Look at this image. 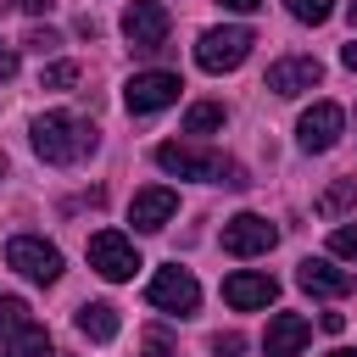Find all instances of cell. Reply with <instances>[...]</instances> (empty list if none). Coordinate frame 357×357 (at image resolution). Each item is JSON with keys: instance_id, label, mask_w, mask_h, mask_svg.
<instances>
[{"instance_id": "cell-1", "label": "cell", "mask_w": 357, "mask_h": 357, "mask_svg": "<svg viewBox=\"0 0 357 357\" xmlns=\"http://www.w3.org/2000/svg\"><path fill=\"white\" fill-rule=\"evenodd\" d=\"M33 151L50 167H73V162H84L95 151V123L78 117V112H45L33 123Z\"/></svg>"}, {"instance_id": "cell-2", "label": "cell", "mask_w": 357, "mask_h": 357, "mask_svg": "<svg viewBox=\"0 0 357 357\" xmlns=\"http://www.w3.org/2000/svg\"><path fill=\"white\" fill-rule=\"evenodd\" d=\"M156 167H167V173H178V178H201V184H229V190H245L240 162H229V156H218V151L178 145V139L156 145Z\"/></svg>"}, {"instance_id": "cell-3", "label": "cell", "mask_w": 357, "mask_h": 357, "mask_svg": "<svg viewBox=\"0 0 357 357\" xmlns=\"http://www.w3.org/2000/svg\"><path fill=\"white\" fill-rule=\"evenodd\" d=\"M251 45H257L251 28H206L195 45V61H201V73H234L251 56Z\"/></svg>"}, {"instance_id": "cell-4", "label": "cell", "mask_w": 357, "mask_h": 357, "mask_svg": "<svg viewBox=\"0 0 357 357\" xmlns=\"http://www.w3.org/2000/svg\"><path fill=\"white\" fill-rule=\"evenodd\" d=\"M89 268L117 284V279H134L139 251H134V240H128L123 229H95V234H89Z\"/></svg>"}, {"instance_id": "cell-5", "label": "cell", "mask_w": 357, "mask_h": 357, "mask_svg": "<svg viewBox=\"0 0 357 357\" xmlns=\"http://www.w3.org/2000/svg\"><path fill=\"white\" fill-rule=\"evenodd\" d=\"M6 268L28 273L39 284H56L61 279V251L50 240H39V234H17V240H6Z\"/></svg>"}, {"instance_id": "cell-6", "label": "cell", "mask_w": 357, "mask_h": 357, "mask_svg": "<svg viewBox=\"0 0 357 357\" xmlns=\"http://www.w3.org/2000/svg\"><path fill=\"white\" fill-rule=\"evenodd\" d=\"M145 301H151V307H162V312L190 318V312L201 307V284H195V273H190V268H156V279L145 284Z\"/></svg>"}, {"instance_id": "cell-7", "label": "cell", "mask_w": 357, "mask_h": 357, "mask_svg": "<svg viewBox=\"0 0 357 357\" xmlns=\"http://www.w3.org/2000/svg\"><path fill=\"white\" fill-rule=\"evenodd\" d=\"M178 73H134L128 84H123V106L134 112V117H145V112H162V106H173L178 100Z\"/></svg>"}, {"instance_id": "cell-8", "label": "cell", "mask_w": 357, "mask_h": 357, "mask_svg": "<svg viewBox=\"0 0 357 357\" xmlns=\"http://www.w3.org/2000/svg\"><path fill=\"white\" fill-rule=\"evenodd\" d=\"M167 6L162 0H134L128 11H123V33H128V45L134 50H162L167 45Z\"/></svg>"}, {"instance_id": "cell-9", "label": "cell", "mask_w": 357, "mask_h": 357, "mask_svg": "<svg viewBox=\"0 0 357 357\" xmlns=\"http://www.w3.org/2000/svg\"><path fill=\"white\" fill-rule=\"evenodd\" d=\"M273 240H279V229L257 212H240V218L223 223V251L229 257H262V251H273Z\"/></svg>"}, {"instance_id": "cell-10", "label": "cell", "mask_w": 357, "mask_h": 357, "mask_svg": "<svg viewBox=\"0 0 357 357\" xmlns=\"http://www.w3.org/2000/svg\"><path fill=\"white\" fill-rule=\"evenodd\" d=\"M340 128H346V112H340L335 100H318V106L301 112L296 139H301V151H329V145L340 139Z\"/></svg>"}, {"instance_id": "cell-11", "label": "cell", "mask_w": 357, "mask_h": 357, "mask_svg": "<svg viewBox=\"0 0 357 357\" xmlns=\"http://www.w3.org/2000/svg\"><path fill=\"white\" fill-rule=\"evenodd\" d=\"M318 78H324V61H318V56H279V61L268 67L262 89H273V95H301V89H312Z\"/></svg>"}, {"instance_id": "cell-12", "label": "cell", "mask_w": 357, "mask_h": 357, "mask_svg": "<svg viewBox=\"0 0 357 357\" xmlns=\"http://www.w3.org/2000/svg\"><path fill=\"white\" fill-rule=\"evenodd\" d=\"M279 296V284H273V273H251V268H240V273H229L223 279V301L234 307V312H251V307H268Z\"/></svg>"}, {"instance_id": "cell-13", "label": "cell", "mask_w": 357, "mask_h": 357, "mask_svg": "<svg viewBox=\"0 0 357 357\" xmlns=\"http://www.w3.org/2000/svg\"><path fill=\"white\" fill-rule=\"evenodd\" d=\"M307 340H312V324H307L301 312H279V318H268L262 351H268V357H296Z\"/></svg>"}, {"instance_id": "cell-14", "label": "cell", "mask_w": 357, "mask_h": 357, "mask_svg": "<svg viewBox=\"0 0 357 357\" xmlns=\"http://www.w3.org/2000/svg\"><path fill=\"white\" fill-rule=\"evenodd\" d=\"M173 212H178V195H173L167 184H151V190H139V195L128 201V218H134V229H162Z\"/></svg>"}, {"instance_id": "cell-15", "label": "cell", "mask_w": 357, "mask_h": 357, "mask_svg": "<svg viewBox=\"0 0 357 357\" xmlns=\"http://www.w3.org/2000/svg\"><path fill=\"white\" fill-rule=\"evenodd\" d=\"M296 284H301L307 296H346V290H351V273H340V268L324 262V257H307V262L296 268Z\"/></svg>"}, {"instance_id": "cell-16", "label": "cell", "mask_w": 357, "mask_h": 357, "mask_svg": "<svg viewBox=\"0 0 357 357\" xmlns=\"http://www.w3.org/2000/svg\"><path fill=\"white\" fill-rule=\"evenodd\" d=\"M78 335L95 340V346L117 340V307H112V301H84V307H78Z\"/></svg>"}, {"instance_id": "cell-17", "label": "cell", "mask_w": 357, "mask_h": 357, "mask_svg": "<svg viewBox=\"0 0 357 357\" xmlns=\"http://www.w3.org/2000/svg\"><path fill=\"white\" fill-rule=\"evenodd\" d=\"M6 357H50V335L39 324H22L17 335H6Z\"/></svg>"}, {"instance_id": "cell-18", "label": "cell", "mask_w": 357, "mask_h": 357, "mask_svg": "<svg viewBox=\"0 0 357 357\" xmlns=\"http://www.w3.org/2000/svg\"><path fill=\"white\" fill-rule=\"evenodd\" d=\"M212 128H223V106L201 100V106H190V112H184V134H212Z\"/></svg>"}, {"instance_id": "cell-19", "label": "cell", "mask_w": 357, "mask_h": 357, "mask_svg": "<svg viewBox=\"0 0 357 357\" xmlns=\"http://www.w3.org/2000/svg\"><path fill=\"white\" fill-rule=\"evenodd\" d=\"M351 201H357V178H340L335 190H324V195H318V212H324V218H335V212H346Z\"/></svg>"}, {"instance_id": "cell-20", "label": "cell", "mask_w": 357, "mask_h": 357, "mask_svg": "<svg viewBox=\"0 0 357 357\" xmlns=\"http://www.w3.org/2000/svg\"><path fill=\"white\" fill-rule=\"evenodd\" d=\"M22 324H33L28 318V301L22 296H0V335H17Z\"/></svg>"}, {"instance_id": "cell-21", "label": "cell", "mask_w": 357, "mask_h": 357, "mask_svg": "<svg viewBox=\"0 0 357 357\" xmlns=\"http://www.w3.org/2000/svg\"><path fill=\"white\" fill-rule=\"evenodd\" d=\"M73 84H78V61H56L39 73V89H73Z\"/></svg>"}, {"instance_id": "cell-22", "label": "cell", "mask_w": 357, "mask_h": 357, "mask_svg": "<svg viewBox=\"0 0 357 357\" xmlns=\"http://www.w3.org/2000/svg\"><path fill=\"white\" fill-rule=\"evenodd\" d=\"M284 6L296 22H329V11H335V0H284Z\"/></svg>"}, {"instance_id": "cell-23", "label": "cell", "mask_w": 357, "mask_h": 357, "mask_svg": "<svg viewBox=\"0 0 357 357\" xmlns=\"http://www.w3.org/2000/svg\"><path fill=\"white\" fill-rule=\"evenodd\" d=\"M329 251H335V257H357V223L335 229V234H329Z\"/></svg>"}, {"instance_id": "cell-24", "label": "cell", "mask_w": 357, "mask_h": 357, "mask_svg": "<svg viewBox=\"0 0 357 357\" xmlns=\"http://www.w3.org/2000/svg\"><path fill=\"white\" fill-rule=\"evenodd\" d=\"M22 45H28V50H39V56H50V50H56L61 39H56V28H33V33L22 39Z\"/></svg>"}, {"instance_id": "cell-25", "label": "cell", "mask_w": 357, "mask_h": 357, "mask_svg": "<svg viewBox=\"0 0 357 357\" xmlns=\"http://www.w3.org/2000/svg\"><path fill=\"white\" fill-rule=\"evenodd\" d=\"M212 351H218V357H240V351H245V340L229 329V335H212Z\"/></svg>"}, {"instance_id": "cell-26", "label": "cell", "mask_w": 357, "mask_h": 357, "mask_svg": "<svg viewBox=\"0 0 357 357\" xmlns=\"http://www.w3.org/2000/svg\"><path fill=\"white\" fill-rule=\"evenodd\" d=\"M145 357H167V335H162V329L145 335Z\"/></svg>"}, {"instance_id": "cell-27", "label": "cell", "mask_w": 357, "mask_h": 357, "mask_svg": "<svg viewBox=\"0 0 357 357\" xmlns=\"http://www.w3.org/2000/svg\"><path fill=\"white\" fill-rule=\"evenodd\" d=\"M11 73H17V50H11V45H0V78H11Z\"/></svg>"}, {"instance_id": "cell-28", "label": "cell", "mask_w": 357, "mask_h": 357, "mask_svg": "<svg viewBox=\"0 0 357 357\" xmlns=\"http://www.w3.org/2000/svg\"><path fill=\"white\" fill-rule=\"evenodd\" d=\"M318 324H324V335H340V329H346V318H340V312H324Z\"/></svg>"}, {"instance_id": "cell-29", "label": "cell", "mask_w": 357, "mask_h": 357, "mask_svg": "<svg viewBox=\"0 0 357 357\" xmlns=\"http://www.w3.org/2000/svg\"><path fill=\"white\" fill-rule=\"evenodd\" d=\"M17 6H22V11H28V17H45V11H50V6H56V0H17Z\"/></svg>"}, {"instance_id": "cell-30", "label": "cell", "mask_w": 357, "mask_h": 357, "mask_svg": "<svg viewBox=\"0 0 357 357\" xmlns=\"http://www.w3.org/2000/svg\"><path fill=\"white\" fill-rule=\"evenodd\" d=\"M218 6H223V11H257L262 0H218Z\"/></svg>"}, {"instance_id": "cell-31", "label": "cell", "mask_w": 357, "mask_h": 357, "mask_svg": "<svg viewBox=\"0 0 357 357\" xmlns=\"http://www.w3.org/2000/svg\"><path fill=\"white\" fill-rule=\"evenodd\" d=\"M340 61H346V67H351V73H357V39H351V45H346V50H340Z\"/></svg>"}, {"instance_id": "cell-32", "label": "cell", "mask_w": 357, "mask_h": 357, "mask_svg": "<svg viewBox=\"0 0 357 357\" xmlns=\"http://www.w3.org/2000/svg\"><path fill=\"white\" fill-rule=\"evenodd\" d=\"M346 17H351V28H357V0H351V6H346Z\"/></svg>"}, {"instance_id": "cell-33", "label": "cell", "mask_w": 357, "mask_h": 357, "mask_svg": "<svg viewBox=\"0 0 357 357\" xmlns=\"http://www.w3.org/2000/svg\"><path fill=\"white\" fill-rule=\"evenodd\" d=\"M329 357H357V351H329Z\"/></svg>"}, {"instance_id": "cell-34", "label": "cell", "mask_w": 357, "mask_h": 357, "mask_svg": "<svg viewBox=\"0 0 357 357\" xmlns=\"http://www.w3.org/2000/svg\"><path fill=\"white\" fill-rule=\"evenodd\" d=\"M0 178H6V156H0Z\"/></svg>"}]
</instances>
